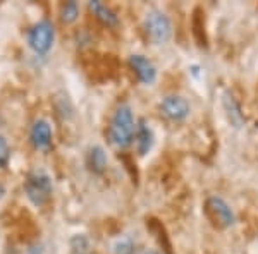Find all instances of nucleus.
I'll return each mask as SVG.
<instances>
[{"label": "nucleus", "instance_id": "1", "mask_svg": "<svg viewBox=\"0 0 258 254\" xmlns=\"http://www.w3.org/2000/svg\"><path fill=\"white\" fill-rule=\"evenodd\" d=\"M136 136V122L131 107L122 103L115 108L109 126V139L115 148H127L135 141Z\"/></svg>", "mask_w": 258, "mask_h": 254}, {"label": "nucleus", "instance_id": "2", "mask_svg": "<svg viewBox=\"0 0 258 254\" xmlns=\"http://www.w3.org/2000/svg\"><path fill=\"white\" fill-rule=\"evenodd\" d=\"M55 28L48 19H41L28 30V45L36 55H45L53 47Z\"/></svg>", "mask_w": 258, "mask_h": 254}, {"label": "nucleus", "instance_id": "3", "mask_svg": "<svg viewBox=\"0 0 258 254\" xmlns=\"http://www.w3.org/2000/svg\"><path fill=\"white\" fill-rule=\"evenodd\" d=\"M145 30H147V35L152 40V43L164 45L172 36V23L165 12L153 9L145 18Z\"/></svg>", "mask_w": 258, "mask_h": 254}, {"label": "nucleus", "instance_id": "4", "mask_svg": "<svg viewBox=\"0 0 258 254\" xmlns=\"http://www.w3.org/2000/svg\"><path fill=\"white\" fill-rule=\"evenodd\" d=\"M26 196L35 206H41L48 201L52 194V181L45 172H35L26 181Z\"/></svg>", "mask_w": 258, "mask_h": 254}, {"label": "nucleus", "instance_id": "5", "mask_svg": "<svg viewBox=\"0 0 258 254\" xmlns=\"http://www.w3.org/2000/svg\"><path fill=\"white\" fill-rule=\"evenodd\" d=\"M205 210H207L209 218L217 225L219 228H229L236 222L234 211H232L231 206H229L222 198H219V196H212V198L207 199Z\"/></svg>", "mask_w": 258, "mask_h": 254}, {"label": "nucleus", "instance_id": "6", "mask_svg": "<svg viewBox=\"0 0 258 254\" xmlns=\"http://www.w3.org/2000/svg\"><path fill=\"white\" fill-rule=\"evenodd\" d=\"M160 110L167 119L174 120V122H179V120H184L188 117L191 107L188 100L181 97V95H167V97L162 98Z\"/></svg>", "mask_w": 258, "mask_h": 254}, {"label": "nucleus", "instance_id": "7", "mask_svg": "<svg viewBox=\"0 0 258 254\" xmlns=\"http://www.w3.org/2000/svg\"><path fill=\"white\" fill-rule=\"evenodd\" d=\"M129 67L135 70V74L143 84L150 86L157 81V67L153 65L152 60L141 55V53H133L129 57Z\"/></svg>", "mask_w": 258, "mask_h": 254}, {"label": "nucleus", "instance_id": "8", "mask_svg": "<svg viewBox=\"0 0 258 254\" xmlns=\"http://www.w3.org/2000/svg\"><path fill=\"white\" fill-rule=\"evenodd\" d=\"M30 137H31L33 146L36 149H48L53 139V132H52V127H50L48 120L36 119L31 126Z\"/></svg>", "mask_w": 258, "mask_h": 254}, {"label": "nucleus", "instance_id": "9", "mask_svg": "<svg viewBox=\"0 0 258 254\" xmlns=\"http://www.w3.org/2000/svg\"><path fill=\"white\" fill-rule=\"evenodd\" d=\"M88 9L91 11V14L97 18L103 26H109V28H115L119 24V18L110 7H107L105 4L102 2H88Z\"/></svg>", "mask_w": 258, "mask_h": 254}, {"label": "nucleus", "instance_id": "10", "mask_svg": "<svg viewBox=\"0 0 258 254\" xmlns=\"http://www.w3.org/2000/svg\"><path fill=\"white\" fill-rule=\"evenodd\" d=\"M135 139H136V146H138V153H140V155L141 156L147 155V153L153 146V139H155L152 127H150V124H147L145 120H141L138 126H136Z\"/></svg>", "mask_w": 258, "mask_h": 254}, {"label": "nucleus", "instance_id": "11", "mask_svg": "<svg viewBox=\"0 0 258 254\" xmlns=\"http://www.w3.org/2000/svg\"><path fill=\"white\" fill-rule=\"evenodd\" d=\"M86 165L93 174H102L107 168V153L102 146H91L86 155Z\"/></svg>", "mask_w": 258, "mask_h": 254}, {"label": "nucleus", "instance_id": "12", "mask_svg": "<svg viewBox=\"0 0 258 254\" xmlns=\"http://www.w3.org/2000/svg\"><path fill=\"white\" fill-rule=\"evenodd\" d=\"M224 107H226V110H227L229 119H231L232 122H234L236 126L239 127L241 124H243V114H241L239 103L236 102L232 95H229V93L224 95Z\"/></svg>", "mask_w": 258, "mask_h": 254}, {"label": "nucleus", "instance_id": "13", "mask_svg": "<svg viewBox=\"0 0 258 254\" xmlns=\"http://www.w3.org/2000/svg\"><path fill=\"white\" fill-rule=\"evenodd\" d=\"M80 18V6L78 2H66L60 7V19L66 24H73L74 21H78Z\"/></svg>", "mask_w": 258, "mask_h": 254}, {"label": "nucleus", "instance_id": "14", "mask_svg": "<svg viewBox=\"0 0 258 254\" xmlns=\"http://www.w3.org/2000/svg\"><path fill=\"white\" fill-rule=\"evenodd\" d=\"M11 160V148L4 136H0V168H6Z\"/></svg>", "mask_w": 258, "mask_h": 254}, {"label": "nucleus", "instance_id": "15", "mask_svg": "<svg viewBox=\"0 0 258 254\" xmlns=\"http://www.w3.org/2000/svg\"><path fill=\"white\" fill-rule=\"evenodd\" d=\"M115 254H133V242L129 239H124L115 245Z\"/></svg>", "mask_w": 258, "mask_h": 254}, {"label": "nucleus", "instance_id": "16", "mask_svg": "<svg viewBox=\"0 0 258 254\" xmlns=\"http://www.w3.org/2000/svg\"><path fill=\"white\" fill-rule=\"evenodd\" d=\"M143 254H162V252H159L157 249H148V251H145Z\"/></svg>", "mask_w": 258, "mask_h": 254}]
</instances>
